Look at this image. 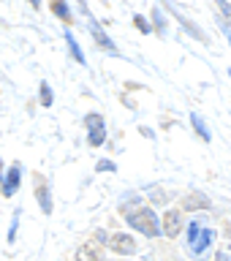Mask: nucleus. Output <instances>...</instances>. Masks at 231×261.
Returning <instances> with one entry per match:
<instances>
[{
	"label": "nucleus",
	"instance_id": "nucleus-1",
	"mask_svg": "<svg viewBox=\"0 0 231 261\" xmlns=\"http://www.w3.org/2000/svg\"><path fill=\"white\" fill-rule=\"evenodd\" d=\"M128 223L139 228L142 234L147 237H158L161 234V226H158V218L152 215V210H136V212H128Z\"/></svg>",
	"mask_w": 231,
	"mask_h": 261
},
{
	"label": "nucleus",
	"instance_id": "nucleus-2",
	"mask_svg": "<svg viewBox=\"0 0 231 261\" xmlns=\"http://www.w3.org/2000/svg\"><path fill=\"white\" fill-rule=\"evenodd\" d=\"M188 240H191V250L196 256H201V253L210 248V242L215 240V231H212V228H204L201 220H193L191 228H188Z\"/></svg>",
	"mask_w": 231,
	"mask_h": 261
},
{
	"label": "nucleus",
	"instance_id": "nucleus-3",
	"mask_svg": "<svg viewBox=\"0 0 231 261\" xmlns=\"http://www.w3.org/2000/svg\"><path fill=\"white\" fill-rule=\"evenodd\" d=\"M85 125L93 130V134H90V144H93V147H101L104 139H106L104 117H101V114H87V117H85Z\"/></svg>",
	"mask_w": 231,
	"mask_h": 261
},
{
	"label": "nucleus",
	"instance_id": "nucleus-4",
	"mask_svg": "<svg viewBox=\"0 0 231 261\" xmlns=\"http://www.w3.org/2000/svg\"><path fill=\"white\" fill-rule=\"evenodd\" d=\"M109 248H112L114 253L131 256V253H136V242H134V237H128V234H114L112 242H109Z\"/></svg>",
	"mask_w": 231,
	"mask_h": 261
},
{
	"label": "nucleus",
	"instance_id": "nucleus-5",
	"mask_svg": "<svg viewBox=\"0 0 231 261\" xmlns=\"http://www.w3.org/2000/svg\"><path fill=\"white\" fill-rule=\"evenodd\" d=\"M179 226H183L179 212L177 210H169L166 215H163V234H166V237H177L179 234Z\"/></svg>",
	"mask_w": 231,
	"mask_h": 261
},
{
	"label": "nucleus",
	"instance_id": "nucleus-6",
	"mask_svg": "<svg viewBox=\"0 0 231 261\" xmlns=\"http://www.w3.org/2000/svg\"><path fill=\"white\" fill-rule=\"evenodd\" d=\"M36 199H38V204H41V210L46 212H52V199H49V188H46V182L41 179V174H38V179H36Z\"/></svg>",
	"mask_w": 231,
	"mask_h": 261
},
{
	"label": "nucleus",
	"instance_id": "nucleus-7",
	"mask_svg": "<svg viewBox=\"0 0 231 261\" xmlns=\"http://www.w3.org/2000/svg\"><path fill=\"white\" fill-rule=\"evenodd\" d=\"M19 174H22L19 166H11V169H8V174H6V179H3V193H6V196H14L16 185H19Z\"/></svg>",
	"mask_w": 231,
	"mask_h": 261
},
{
	"label": "nucleus",
	"instance_id": "nucleus-8",
	"mask_svg": "<svg viewBox=\"0 0 231 261\" xmlns=\"http://www.w3.org/2000/svg\"><path fill=\"white\" fill-rule=\"evenodd\" d=\"M185 210H210V199L204 193H191L185 199Z\"/></svg>",
	"mask_w": 231,
	"mask_h": 261
},
{
	"label": "nucleus",
	"instance_id": "nucleus-9",
	"mask_svg": "<svg viewBox=\"0 0 231 261\" xmlns=\"http://www.w3.org/2000/svg\"><path fill=\"white\" fill-rule=\"evenodd\" d=\"M191 122H193V128L199 130V136L204 139V142H210V128H207V122L201 120V114H196V112H191Z\"/></svg>",
	"mask_w": 231,
	"mask_h": 261
},
{
	"label": "nucleus",
	"instance_id": "nucleus-10",
	"mask_svg": "<svg viewBox=\"0 0 231 261\" xmlns=\"http://www.w3.org/2000/svg\"><path fill=\"white\" fill-rule=\"evenodd\" d=\"M76 261H101V253L95 248H90V245H85V248L76 250Z\"/></svg>",
	"mask_w": 231,
	"mask_h": 261
},
{
	"label": "nucleus",
	"instance_id": "nucleus-11",
	"mask_svg": "<svg viewBox=\"0 0 231 261\" xmlns=\"http://www.w3.org/2000/svg\"><path fill=\"white\" fill-rule=\"evenodd\" d=\"M65 41H68V46H71L73 60H76V63H85V55H82V49H79V44H76V38H73L71 33H65Z\"/></svg>",
	"mask_w": 231,
	"mask_h": 261
},
{
	"label": "nucleus",
	"instance_id": "nucleus-12",
	"mask_svg": "<svg viewBox=\"0 0 231 261\" xmlns=\"http://www.w3.org/2000/svg\"><path fill=\"white\" fill-rule=\"evenodd\" d=\"M93 33H95V38H98V44H101L104 49H112V52H114V44H112V41H109V38H106V36H104V33H101V28H98V24H93Z\"/></svg>",
	"mask_w": 231,
	"mask_h": 261
},
{
	"label": "nucleus",
	"instance_id": "nucleus-13",
	"mask_svg": "<svg viewBox=\"0 0 231 261\" xmlns=\"http://www.w3.org/2000/svg\"><path fill=\"white\" fill-rule=\"evenodd\" d=\"M52 11L57 16H63L65 22H71V14H68V6H65V3H52Z\"/></svg>",
	"mask_w": 231,
	"mask_h": 261
},
{
	"label": "nucleus",
	"instance_id": "nucleus-14",
	"mask_svg": "<svg viewBox=\"0 0 231 261\" xmlns=\"http://www.w3.org/2000/svg\"><path fill=\"white\" fill-rule=\"evenodd\" d=\"M41 103L52 106V93H49V85H41Z\"/></svg>",
	"mask_w": 231,
	"mask_h": 261
},
{
	"label": "nucleus",
	"instance_id": "nucleus-15",
	"mask_svg": "<svg viewBox=\"0 0 231 261\" xmlns=\"http://www.w3.org/2000/svg\"><path fill=\"white\" fill-rule=\"evenodd\" d=\"M98 171H114V163L112 161H98Z\"/></svg>",
	"mask_w": 231,
	"mask_h": 261
},
{
	"label": "nucleus",
	"instance_id": "nucleus-16",
	"mask_svg": "<svg viewBox=\"0 0 231 261\" xmlns=\"http://www.w3.org/2000/svg\"><path fill=\"white\" fill-rule=\"evenodd\" d=\"M136 24H139V30H142V33H150V24H147L144 22V16H136V19H134Z\"/></svg>",
	"mask_w": 231,
	"mask_h": 261
},
{
	"label": "nucleus",
	"instance_id": "nucleus-17",
	"mask_svg": "<svg viewBox=\"0 0 231 261\" xmlns=\"http://www.w3.org/2000/svg\"><path fill=\"white\" fill-rule=\"evenodd\" d=\"M215 261H231L228 253H215Z\"/></svg>",
	"mask_w": 231,
	"mask_h": 261
},
{
	"label": "nucleus",
	"instance_id": "nucleus-18",
	"mask_svg": "<svg viewBox=\"0 0 231 261\" xmlns=\"http://www.w3.org/2000/svg\"><path fill=\"white\" fill-rule=\"evenodd\" d=\"M223 28H226V24H223ZM226 33H228V41H231V30H228V28H226Z\"/></svg>",
	"mask_w": 231,
	"mask_h": 261
}]
</instances>
